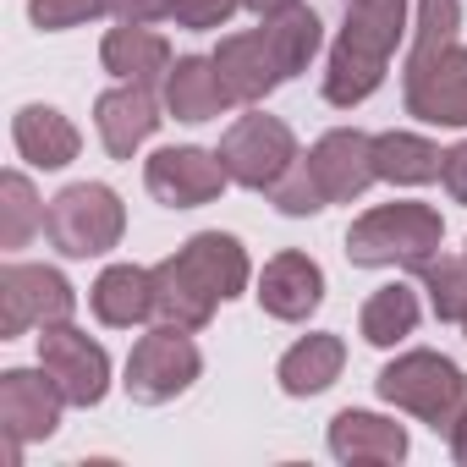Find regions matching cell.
<instances>
[{"mask_svg":"<svg viewBox=\"0 0 467 467\" xmlns=\"http://www.w3.org/2000/svg\"><path fill=\"white\" fill-rule=\"evenodd\" d=\"M401 99L407 116L429 127H467V45H434L412 50L401 72Z\"/></svg>","mask_w":467,"mask_h":467,"instance_id":"obj_6","label":"cell"},{"mask_svg":"<svg viewBox=\"0 0 467 467\" xmlns=\"http://www.w3.org/2000/svg\"><path fill=\"white\" fill-rule=\"evenodd\" d=\"M341 368H347V341L341 336H303L297 347H286L275 379H281L286 396H319L341 379Z\"/></svg>","mask_w":467,"mask_h":467,"instance_id":"obj_23","label":"cell"},{"mask_svg":"<svg viewBox=\"0 0 467 467\" xmlns=\"http://www.w3.org/2000/svg\"><path fill=\"white\" fill-rule=\"evenodd\" d=\"M78 292L61 270L45 265H6L0 270V341H17L28 330L72 325Z\"/></svg>","mask_w":467,"mask_h":467,"instance_id":"obj_7","label":"cell"},{"mask_svg":"<svg viewBox=\"0 0 467 467\" xmlns=\"http://www.w3.org/2000/svg\"><path fill=\"white\" fill-rule=\"evenodd\" d=\"M231 105H237V99H231V88H225L214 56H176V61H171V78H165V110H171L176 121H187V127H198V121H220Z\"/></svg>","mask_w":467,"mask_h":467,"instance_id":"obj_17","label":"cell"},{"mask_svg":"<svg viewBox=\"0 0 467 467\" xmlns=\"http://www.w3.org/2000/svg\"><path fill=\"white\" fill-rule=\"evenodd\" d=\"M462 336H467V319H462Z\"/></svg>","mask_w":467,"mask_h":467,"instance_id":"obj_37","label":"cell"},{"mask_svg":"<svg viewBox=\"0 0 467 467\" xmlns=\"http://www.w3.org/2000/svg\"><path fill=\"white\" fill-rule=\"evenodd\" d=\"M358 330H363L368 347H396V341H407V336L418 330V292L401 286V281H396V286H379V292L363 303Z\"/></svg>","mask_w":467,"mask_h":467,"instance_id":"obj_26","label":"cell"},{"mask_svg":"<svg viewBox=\"0 0 467 467\" xmlns=\"http://www.w3.org/2000/svg\"><path fill=\"white\" fill-rule=\"evenodd\" d=\"M214 154H220L225 176L237 182V187H248V192H275L281 176L303 160L297 138H292V127L281 116H237V121L225 127V138H220Z\"/></svg>","mask_w":467,"mask_h":467,"instance_id":"obj_5","label":"cell"},{"mask_svg":"<svg viewBox=\"0 0 467 467\" xmlns=\"http://www.w3.org/2000/svg\"><path fill=\"white\" fill-rule=\"evenodd\" d=\"M418 286L429 292V308H434L440 325H462L467 319V254L462 259L434 254L429 265H418Z\"/></svg>","mask_w":467,"mask_h":467,"instance_id":"obj_28","label":"cell"},{"mask_svg":"<svg viewBox=\"0 0 467 467\" xmlns=\"http://www.w3.org/2000/svg\"><path fill=\"white\" fill-rule=\"evenodd\" d=\"M12 143H17V154H23L28 165H39V171H61V165H72L78 149H83L78 127H72L56 105H23L17 121H12Z\"/></svg>","mask_w":467,"mask_h":467,"instance_id":"obj_21","label":"cell"},{"mask_svg":"<svg viewBox=\"0 0 467 467\" xmlns=\"http://www.w3.org/2000/svg\"><path fill=\"white\" fill-rule=\"evenodd\" d=\"M259 308L281 325H303L319 303H325V270L308 254H275L259 270Z\"/></svg>","mask_w":467,"mask_h":467,"instance_id":"obj_14","label":"cell"},{"mask_svg":"<svg viewBox=\"0 0 467 467\" xmlns=\"http://www.w3.org/2000/svg\"><path fill=\"white\" fill-rule=\"evenodd\" d=\"M259 34H265V45H270V56H275L281 78H303V72H308V61H314V56H319V45H325L319 12H314V6H303V0H292L286 12H270Z\"/></svg>","mask_w":467,"mask_h":467,"instance_id":"obj_24","label":"cell"},{"mask_svg":"<svg viewBox=\"0 0 467 467\" xmlns=\"http://www.w3.org/2000/svg\"><path fill=\"white\" fill-rule=\"evenodd\" d=\"M165 6L171 0H99V12L116 23H154V17H165Z\"/></svg>","mask_w":467,"mask_h":467,"instance_id":"obj_33","label":"cell"},{"mask_svg":"<svg viewBox=\"0 0 467 467\" xmlns=\"http://www.w3.org/2000/svg\"><path fill=\"white\" fill-rule=\"evenodd\" d=\"M61 407H72V401L61 396V385L45 368H6L0 374V434H6V445L50 440L61 429Z\"/></svg>","mask_w":467,"mask_h":467,"instance_id":"obj_11","label":"cell"},{"mask_svg":"<svg viewBox=\"0 0 467 467\" xmlns=\"http://www.w3.org/2000/svg\"><path fill=\"white\" fill-rule=\"evenodd\" d=\"M214 67H220V78H225V88H231L237 105H259V99H270L286 83L281 67H275V56H270V45H265V34H231V39H220Z\"/></svg>","mask_w":467,"mask_h":467,"instance_id":"obj_19","label":"cell"},{"mask_svg":"<svg viewBox=\"0 0 467 467\" xmlns=\"http://www.w3.org/2000/svg\"><path fill=\"white\" fill-rule=\"evenodd\" d=\"M39 368L61 385L72 407H99L110 390V352L72 325H50L39 336Z\"/></svg>","mask_w":467,"mask_h":467,"instance_id":"obj_9","label":"cell"},{"mask_svg":"<svg viewBox=\"0 0 467 467\" xmlns=\"http://www.w3.org/2000/svg\"><path fill=\"white\" fill-rule=\"evenodd\" d=\"M28 17H34V28L61 34V28H83L88 17H105V12H99V0H28Z\"/></svg>","mask_w":467,"mask_h":467,"instance_id":"obj_31","label":"cell"},{"mask_svg":"<svg viewBox=\"0 0 467 467\" xmlns=\"http://www.w3.org/2000/svg\"><path fill=\"white\" fill-rule=\"evenodd\" d=\"M462 34V6L456 0H418V23H412V50L456 45Z\"/></svg>","mask_w":467,"mask_h":467,"instance_id":"obj_29","label":"cell"},{"mask_svg":"<svg viewBox=\"0 0 467 467\" xmlns=\"http://www.w3.org/2000/svg\"><path fill=\"white\" fill-rule=\"evenodd\" d=\"M214 308H220V297H209L187 270H182V259L171 254L165 265H154V325H171V330H203L209 319H214Z\"/></svg>","mask_w":467,"mask_h":467,"instance_id":"obj_22","label":"cell"},{"mask_svg":"<svg viewBox=\"0 0 467 467\" xmlns=\"http://www.w3.org/2000/svg\"><path fill=\"white\" fill-rule=\"evenodd\" d=\"M270 198H275V209H281V214H319V209L330 203V198L319 192V182H314L308 160H297V165L281 176V187H275Z\"/></svg>","mask_w":467,"mask_h":467,"instance_id":"obj_30","label":"cell"},{"mask_svg":"<svg viewBox=\"0 0 467 467\" xmlns=\"http://www.w3.org/2000/svg\"><path fill=\"white\" fill-rule=\"evenodd\" d=\"M330 456L347 467H396L407 456V429L379 412H336L330 418Z\"/></svg>","mask_w":467,"mask_h":467,"instance_id":"obj_16","label":"cell"},{"mask_svg":"<svg viewBox=\"0 0 467 467\" xmlns=\"http://www.w3.org/2000/svg\"><path fill=\"white\" fill-rule=\"evenodd\" d=\"M445 440H451V456H456V462H462V467H467V407H462V412H456V423H451V429H445Z\"/></svg>","mask_w":467,"mask_h":467,"instance_id":"obj_35","label":"cell"},{"mask_svg":"<svg viewBox=\"0 0 467 467\" xmlns=\"http://www.w3.org/2000/svg\"><path fill=\"white\" fill-rule=\"evenodd\" d=\"M303 160H308V171H314V182H319V192L330 203H352V198H363L379 182V171H374V138L358 132V127L325 132Z\"/></svg>","mask_w":467,"mask_h":467,"instance_id":"obj_12","label":"cell"},{"mask_svg":"<svg viewBox=\"0 0 467 467\" xmlns=\"http://www.w3.org/2000/svg\"><path fill=\"white\" fill-rule=\"evenodd\" d=\"M440 182H445V192H451L456 203H467V138H462L456 149H445V160H440Z\"/></svg>","mask_w":467,"mask_h":467,"instance_id":"obj_34","label":"cell"},{"mask_svg":"<svg viewBox=\"0 0 467 467\" xmlns=\"http://www.w3.org/2000/svg\"><path fill=\"white\" fill-rule=\"evenodd\" d=\"M198 374H203V358H198L192 336L187 330H171V325H154L149 336H138L121 385H127V396L138 407H165L182 390H192Z\"/></svg>","mask_w":467,"mask_h":467,"instance_id":"obj_8","label":"cell"},{"mask_svg":"<svg viewBox=\"0 0 467 467\" xmlns=\"http://www.w3.org/2000/svg\"><path fill=\"white\" fill-rule=\"evenodd\" d=\"M374 390L390 407H401L418 423H429L434 434H445L456 423V412L467 407V374L451 358H440V352H401L396 363L379 368Z\"/></svg>","mask_w":467,"mask_h":467,"instance_id":"obj_3","label":"cell"},{"mask_svg":"<svg viewBox=\"0 0 467 467\" xmlns=\"http://www.w3.org/2000/svg\"><path fill=\"white\" fill-rule=\"evenodd\" d=\"M143 187H149V198L165 203V209H198V203H214V198L231 187V176H225L220 154L182 143V149H160V154H149V165H143Z\"/></svg>","mask_w":467,"mask_h":467,"instance_id":"obj_10","label":"cell"},{"mask_svg":"<svg viewBox=\"0 0 467 467\" xmlns=\"http://www.w3.org/2000/svg\"><path fill=\"white\" fill-rule=\"evenodd\" d=\"M440 149L418 132H379L374 138V171L379 182L390 187H423V182H440Z\"/></svg>","mask_w":467,"mask_h":467,"instance_id":"obj_25","label":"cell"},{"mask_svg":"<svg viewBox=\"0 0 467 467\" xmlns=\"http://www.w3.org/2000/svg\"><path fill=\"white\" fill-rule=\"evenodd\" d=\"M121 231H127V209L105 182H72L45 209V237L61 259H99L121 243Z\"/></svg>","mask_w":467,"mask_h":467,"instance_id":"obj_4","label":"cell"},{"mask_svg":"<svg viewBox=\"0 0 467 467\" xmlns=\"http://www.w3.org/2000/svg\"><path fill=\"white\" fill-rule=\"evenodd\" d=\"M401 39H407V0H347V23L325 67V99L336 110L363 105L385 83V67Z\"/></svg>","mask_w":467,"mask_h":467,"instance_id":"obj_1","label":"cell"},{"mask_svg":"<svg viewBox=\"0 0 467 467\" xmlns=\"http://www.w3.org/2000/svg\"><path fill=\"white\" fill-rule=\"evenodd\" d=\"M99 61H105L110 78L143 83V88H165V78H171V45H165L149 23H121V28H110L105 45H99Z\"/></svg>","mask_w":467,"mask_h":467,"instance_id":"obj_18","label":"cell"},{"mask_svg":"<svg viewBox=\"0 0 467 467\" xmlns=\"http://www.w3.org/2000/svg\"><path fill=\"white\" fill-rule=\"evenodd\" d=\"M160 121H165L160 99L143 83H116V88H105L94 99V127H99V143H105L110 160H132L160 132Z\"/></svg>","mask_w":467,"mask_h":467,"instance_id":"obj_13","label":"cell"},{"mask_svg":"<svg viewBox=\"0 0 467 467\" xmlns=\"http://www.w3.org/2000/svg\"><path fill=\"white\" fill-rule=\"evenodd\" d=\"M88 308H94V319H99V325H110V330L149 325V319H154V270L110 265V270L94 281Z\"/></svg>","mask_w":467,"mask_h":467,"instance_id":"obj_20","label":"cell"},{"mask_svg":"<svg viewBox=\"0 0 467 467\" xmlns=\"http://www.w3.org/2000/svg\"><path fill=\"white\" fill-rule=\"evenodd\" d=\"M34 231H45V203H39V192L23 171H6L0 176V248L6 254L28 248Z\"/></svg>","mask_w":467,"mask_h":467,"instance_id":"obj_27","label":"cell"},{"mask_svg":"<svg viewBox=\"0 0 467 467\" xmlns=\"http://www.w3.org/2000/svg\"><path fill=\"white\" fill-rule=\"evenodd\" d=\"M237 6H243V0H171V6H165V17H171L176 28L209 34V28H225Z\"/></svg>","mask_w":467,"mask_h":467,"instance_id":"obj_32","label":"cell"},{"mask_svg":"<svg viewBox=\"0 0 467 467\" xmlns=\"http://www.w3.org/2000/svg\"><path fill=\"white\" fill-rule=\"evenodd\" d=\"M440 243H445L440 209L401 198V203H379V209L352 220L347 259L358 270H418V265H429L440 254Z\"/></svg>","mask_w":467,"mask_h":467,"instance_id":"obj_2","label":"cell"},{"mask_svg":"<svg viewBox=\"0 0 467 467\" xmlns=\"http://www.w3.org/2000/svg\"><path fill=\"white\" fill-rule=\"evenodd\" d=\"M176 259H182V270H187L209 297H220V303L243 297L248 281H254L248 248L231 237V231H198V237H187V243L176 248Z\"/></svg>","mask_w":467,"mask_h":467,"instance_id":"obj_15","label":"cell"},{"mask_svg":"<svg viewBox=\"0 0 467 467\" xmlns=\"http://www.w3.org/2000/svg\"><path fill=\"white\" fill-rule=\"evenodd\" d=\"M243 6H248V12H259V17H270V12H286L292 0H243Z\"/></svg>","mask_w":467,"mask_h":467,"instance_id":"obj_36","label":"cell"}]
</instances>
